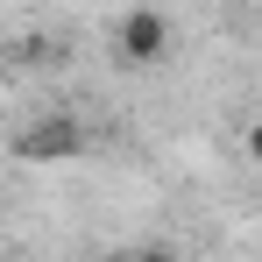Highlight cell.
<instances>
[{
	"label": "cell",
	"instance_id": "1",
	"mask_svg": "<svg viewBox=\"0 0 262 262\" xmlns=\"http://www.w3.org/2000/svg\"><path fill=\"white\" fill-rule=\"evenodd\" d=\"M170 43H177V29H170V14H156V7H128L114 21V50H121V64H135V71L163 64Z\"/></svg>",
	"mask_w": 262,
	"mask_h": 262
},
{
	"label": "cell",
	"instance_id": "2",
	"mask_svg": "<svg viewBox=\"0 0 262 262\" xmlns=\"http://www.w3.org/2000/svg\"><path fill=\"white\" fill-rule=\"evenodd\" d=\"M85 121H71V114H43V121H29V128L14 135V156L21 163H71V156H85Z\"/></svg>",
	"mask_w": 262,
	"mask_h": 262
},
{
	"label": "cell",
	"instance_id": "3",
	"mask_svg": "<svg viewBox=\"0 0 262 262\" xmlns=\"http://www.w3.org/2000/svg\"><path fill=\"white\" fill-rule=\"evenodd\" d=\"M128 262H177V248H135Z\"/></svg>",
	"mask_w": 262,
	"mask_h": 262
},
{
	"label": "cell",
	"instance_id": "4",
	"mask_svg": "<svg viewBox=\"0 0 262 262\" xmlns=\"http://www.w3.org/2000/svg\"><path fill=\"white\" fill-rule=\"evenodd\" d=\"M248 156L262 163V121H248Z\"/></svg>",
	"mask_w": 262,
	"mask_h": 262
},
{
	"label": "cell",
	"instance_id": "5",
	"mask_svg": "<svg viewBox=\"0 0 262 262\" xmlns=\"http://www.w3.org/2000/svg\"><path fill=\"white\" fill-rule=\"evenodd\" d=\"M0 78H7V43H0Z\"/></svg>",
	"mask_w": 262,
	"mask_h": 262
}]
</instances>
